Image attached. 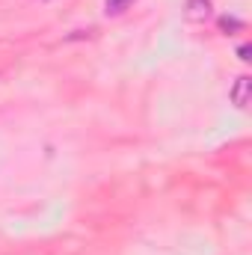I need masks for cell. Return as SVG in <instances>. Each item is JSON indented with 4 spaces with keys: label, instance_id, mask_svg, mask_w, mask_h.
<instances>
[{
    "label": "cell",
    "instance_id": "obj_4",
    "mask_svg": "<svg viewBox=\"0 0 252 255\" xmlns=\"http://www.w3.org/2000/svg\"><path fill=\"white\" fill-rule=\"evenodd\" d=\"M238 27H244V24L235 18H220V30H238Z\"/></svg>",
    "mask_w": 252,
    "mask_h": 255
},
{
    "label": "cell",
    "instance_id": "obj_3",
    "mask_svg": "<svg viewBox=\"0 0 252 255\" xmlns=\"http://www.w3.org/2000/svg\"><path fill=\"white\" fill-rule=\"evenodd\" d=\"M130 3H133V0H107V12H110V15H119V12H125Z\"/></svg>",
    "mask_w": 252,
    "mask_h": 255
},
{
    "label": "cell",
    "instance_id": "obj_1",
    "mask_svg": "<svg viewBox=\"0 0 252 255\" xmlns=\"http://www.w3.org/2000/svg\"><path fill=\"white\" fill-rule=\"evenodd\" d=\"M250 95H252V77L241 74L235 80V86H232V104L235 107H247L250 104Z\"/></svg>",
    "mask_w": 252,
    "mask_h": 255
},
{
    "label": "cell",
    "instance_id": "obj_5",
    "mask_svg": "<svg viewBox=\"0 0 252 255\" xmlns=\"http://www.w3.org/2000/svg\"><path fill=\"white\" fill-rule=\"evenodd\" d=\"M238 54H241V60H250V45H241Z\"/></svg>",
    "mask_w": 252,
    "mask_h": 255
},
{
    "label": "cell",
    "instance_id": "obj_2",
    "mask_svg": "<svg viewBox=\"0 0 252 255\" xmlns=\"http://www.w3.org/2000/svg\"><path fill=\"white\" fill-rule=\"evenodd\" d=\"M208 0H190V18H202V15H208Z\"/></svg>",
    "mask_w": 252,
    "mask_h": 255
}]
</instances>
